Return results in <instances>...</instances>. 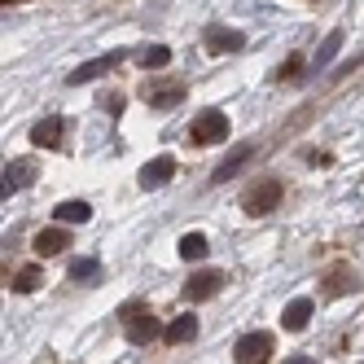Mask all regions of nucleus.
I'll list each match as a JSON object with an SVG mask.
<instances>
[{
  "label": "nucleus",
  "mask_w": 364,
  "mask_h": 364,
  "mask_svg": "<svg viewBox=\"0 0 364 364\" xmlns=\"http://www.w3.org/2000/svg\"><path fill=\"white\" fill-rule=\"evenodd\" d=\"M119 325H123V338L132 347H149L154 338L163 333L159 321H154V311H149V303H141V299H132V303L119 307Z\"/></svg>",
  "instance_id": "1"
},
{
  "label": "nucleus",
  "mask_w": 364,
  "mask_h": 364,
  "mask_svg": "<svg viewBox=\"0 0 364 364\" xmlns=\"http://www.w3.org/2000/svg\"><path fill=\"white\" fill-rule=\"evenodd\" d=\"M228 132H232V123H228V114L224 110H202L193 123H189V141L193 145H220V141H228Z\"/></svg>",
  "instance_id": "2"
},
{
  "label": "nucleus",
  "mask_w": 364,
  "mask_h": 364,
  "mask_svg": "<svg viewBox=\"0 0 364 364\" xmlns=\"http://www.w3.org/2000/svg\"><path fill=\"white\" fill-rule=\"evenodd\" d=\"M232 360L237 364H268L272 360V333H264V329L242 333L237 347H232Z\"/></svg>",
  "instance_id": "3"
},
{
  "label": "nucleus",
  "mask_w": 364,
  "mask_h": 364,
  "mask_svg": "<svg viewBox=\"0 0 364 364\" xmlns=\"http://www.w3.org/2000/svg\"><path fill=\"white\" fill-rule=\"evenodd\" d=\"M123 58H127L123 48H114V53H101V58H92V62H80V66H75V70L66 75V84H70V88H80V84H97L101 75H106V70H114Z\"/></svg>",
  "instance_id": "4"
},
{
  "label": "nucleus",
  "mask_w": 364,
  "mask_h": 364,
  "mask_svg": "<svg viewBox=\"0 0 364 364\" xmlns=\"http://www.w3.org/2000/svg\"><path fill=\"white\" fill-rule=\"evenodd\" d=\"M281 193H285V185L281 180H259V185L246 193V215H272L277 211V202H281Z\"/></svg>",
  "instance_id": "5"
},
{
  "label": "nucleus",
  "mask_w": 364,
  "mask_h": 364,
  "mask_svg": "<svg viewBox=\"0 0 364 364\" xmlns=\"http://www.w3.org/2000/svg\"><path fill=\"white\" fill-rule=\"evenodd\" d=\"M224 272H215V268H202V272H193L189 281H185V303H206V299H215L220 290H224Z\"/></svg>",
  "instance_id": "6"
},
{
  "label": "nucleus",
  "mask_w": 364,
  "mask_h": 364,
  "mask_svg": "<svg viewBox=\"0 0 364 364\" xmlns=\"http://www.w3.org/2000/svg\"><path fill=\"white\" fill-rule=\"evenodd\" d=\"M206 53H242V48H246V36L237 31V27H220V22H211V27H206Z\"/></svg>",
  "instance_id": "7"
},
{
  "label": "nucleus",
  "mask_w": 364,
  "mask_h": 364,
  "mask_svg": "<svg viewBox=\"0 0 364 364\" xmlns=\"http://www.w3.org/2000/svg\"><path fill=\"white\" fill-rule=\"evenodd\" d=\"M171 176H176V159H171V154H159L154 163H145V167H141V189H145V193H154V189L171 185Z\"/></svg>",
  "instance_id": "8"
},
{
  "label": "nucleus",
  "mask_w": 364,
  "mask_h": 364,
  "mask_svg": "<svg viewBox=\"0 0 364 364\" xmlns=\"http://www.w3.org/2000/svg\"><path fill=\"white\" fill-rule=\"evenodd\" d=\"M250 159H255V145H232L224 159H220V167L211 171V185H224V180H232V176H237Z\"/></svg>",
  "instance_id": "9"
},
{
  "label": "nucleus",
  "mask_w": 364,
  "mask_h": 364,
  "mask_svg": "<svg viewBox=\"0 0 364 364\" xmlns=\"http://www.w3.org/2000/svg\"><path fill=\"white\" fill-rule=\"evenodd\" d=\"M31 180H36V163L31 159H14V163H5V185L0 189H5V198H14V193L27 189Z\"/></svg>",
  "instance_id": "10"
},
{
  "label": "nucleus",
  "mask_w": 364,
  "mask_h": 364,
  "mask_svg": "<svg viewBox=\"0 0 364 364\" xmlns=\"http://www.w3.org/2000/svg\"><path fill=\"white\" fill-rule=\"evenodd\" d=\"M62 132H66V119H62V114H48V119H40V123L31 127V141H36L40 149H58V145H62Z\"/></svg>",
  "instance_id": "11"
},
{
  "label": "nucleus",
  "mask_w": 364,
  "mask_h": 364,
  "mask_svg": "<svg viewBox=\"0 0 364 364\" xmlns=\"http://www.w3.org/2000/svg\"><path fill=\"white\" fill-rule=\"evenodd\" d=\"M70 246V232L66 228H40L36 232V255L40 259H53V255H62Z\"/></svg>",
  "instance_id": "12"
},
{
  "label": "nucleus",
  "mask_w": 364,
  "mask_h": 364,
  "mask_svg": "<svg viewBox=\"0 0 364 364\" xmlns=\"http://www.w3.org/2000/svg\"><path fill=\"white\" fill-rule=\"evenodd\" d=\"M311 311H316V303H311V299H290V303H285V311H281V325L290 329V333H299V329H307Z\"/></svg>",
  "instance_id": "13"
},
{
  "label": "nucleus",
  "mask_w": 364,
  "mask_h": 364,
  "mask_svg": "<svg viewBox=\"0 0 364 364\" xmlns=\"http://www.w3.org/2000/svg\"><path fill=\"white\" fill-rule=\"evenodd\" d=\"M193 338H198V316H189V311H185V316H176V321L163 329V343H167V347L193 343Z\"/></svg>",
  "instance_id": "14"
},
{
  "label": "nucleus",
  "mask_w": 364,
  "mask_h": 364,
  "mask_svg": "<svg viewBox=\"0 0 364 364\" xmlns=\"http://www.w3.org/2000/svg\"><path fill=\"white\" fill-rule=\"evenodd\" d=\"M145 101L154 110H176L185 101V84H163V88H145Z\"/></svg>",
  "instance_id": "15"
},
{
  "label": "nucleus",
  "mask_w": 364,
  "mask_h": 364,
  "mask_svg": "<svg viewBox=\"0 0 364 364\" xmlns=\"http://www.w3.org/2000/svg\"><path fill=\"white\" fill-rule=\"evenodd\" d=\"M58 224H88L92 220V206L84 202V198H66V202H58Z\"/></svg>",
  "instance_id": "16"
},
{
  "label": "nucleus",
  "mask_w": 364,
  "mask_h": 364,
  "mask_svg": "<svg viewBox=\"0 0 364 364\" xmlns=\"http://www.w3.org/2000/svg\"><path fill=\"white\" fill-rule=\"evenodd\" d=\"M206 250H211V242H206V232H185V237H180V259H189V264L206 259Z\"/></svg>",
  "instance_id": "17"
},
{
  "label": "nucleus",
  "mask_w": 364,
  "mask_h": 364,
  "mask_svg": "<svg viewBox=\"0 0 364 364\" xmlns=\"http://www.w3.org/2000/svg\"><path fill=\"white\" fill-rule=\"evenodd\" d=\"M343 40H347V36L338 31V27H333V31H329V36L321 40V48H316V70H325V66H329V62L338 58V48H343Z\"/></svg>",
  "instance_id": "18"
},
{
  "label": "nucleus",
  "mask_w": 364,
  "mask_h": 364,
  "mask_svg": "<svg viewBox=\"0 0 364 364\" xmlns=\"http://www.w3.org/2000/svg\"><path fill=\"white\" fill-rule=\"evenodd\" d=\"M101 277V264L92 255H84V259H70V281H84V285H92Z\"/></svg>",
  "instance_id": "19"
},
{
  "label": "nucleus",
  "mask_w": 364,
  "mask_h": 364,
  "mask_svg": "<svg viewBox=\"0 0 364 364\" xmlns=\"http://www.w3.org/2000/svg\"><path fill=\"white\" fill-rule=\"evenodd\" d=\"M167 62H171V48H167V44H149L145 53H141V66H145V70H163Z\"/></svg>",
  "instance_id": "20"
},
{
  "label": "nucleus",
  "mask_w": 364,
  "mask_h": 364,
  "mask_svg": "<svg viewBox=\"0 0 364 364\" xmlns=\"http://www.w3.org/2000/svg\"><path fill=\"white\" fill-rule=\"evenodd\" d=\"M40 290V268H22L14 281V294H36Z\"/></svg>",
  "instance_id": "21"
},
{
  "label": "nucleus",
  "mask_w": 364,
  "mask_h": 364,
  "mask_svg": "<svg viewBox=\"0 0 364 364\" xmlns=\"http://www.w3.org/2000/svg\"><path fill=\"white\" fill-rule=\"evenodd\" d=\"M303 75H307V70H303V53H294V58H285V62H281L277 80H303Z\"/></svg>",
  "instance_id": "22"
},
{
  "label": "nucleus",
  "mask_w": 364,
  "mask_h": 364,
  "mask_svg": "<svg viewBox=\"0 0 364 364\" xmlns=\"http://www.w3.org/2000/svg\"><path fill=\"white\" fill-rule=\"evenodd\" d=\"M101 110H106V114H119V110H123V92H106V97H101Z\"/></svg>",
  "instance_id": "23"
},
{
  "label": "nucleus",
  "mask_w": 364,
  "mask_h": 364,
  "mask_svg": "<svg viewBox=\"0 0 364 364\" xmlns=\"http://www.w3.org/2000/svg\"><path fill=\"white\" fill-rule=\"evenodd\" d=\"M285 364H316V360H311V355H290Z\"/></svg>",
  "instance_id": "24"
},
{
  "label": "nucleus",
  "mask_w": 364,
  "mask_h": 364,
  "mask_svg": "<svg viewBox=\"0 0 364 364\" xmlns=\"http://www.w3.org/2000/svg\"><path fill=\"white\" fill-rule=\"evenodd\" d=\"M5 5H14V0H5Z\"/></svg>",
  "instance_id": "25"
}]
</instances>
